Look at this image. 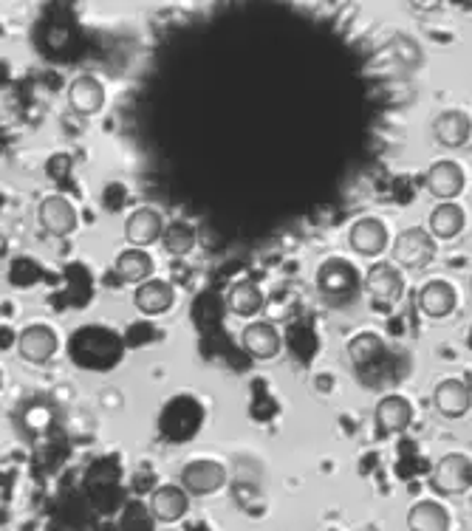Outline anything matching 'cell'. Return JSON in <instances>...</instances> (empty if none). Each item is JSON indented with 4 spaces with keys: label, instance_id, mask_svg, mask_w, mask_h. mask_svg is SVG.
Returning <instances> with one entry per match:
<instances>
[{
    "label": "cell",
    "instance_id": "cell-1",
    "mask_svg": "<svg viewBox=\"0 0 472 531\" xmlns=\"http://www.w3.org/2000/svg\"><path fill=\"white\" fill-rule=\"evenodd\" d=\"M317 291L331 306H348L362 289L359 269L345 258H328L317 269Z\"/></svg>",
    "mask_w": 472,
    "mask_h": 531
},
{
    "label": "cell",
    "instance_id": "cell-2",
    "mask_svg": "<svg viewBox=\"0 0 472 531\" xmlns=\"http://www.w3.org/2000/svg\"><path fill=\"white\" fill-rule=\"evenodd\" d=\"M393 266L407 272H422L436 260V238L424 226H410L396 235L391 246Z\"/></svg>",
    "mask_w": 472,
    "mask_h": 531
},
{
    "label": "cell",
    "instance_id": "cell-3",
    "mask_svg": "<svg viewBox=\"0 0 472 531\" xmlns=\"http://www.w3.org/2000/svg\"><path fill=\"white\" fill-rule=\"evenodd\" d=\"M430 486L444 495V498H456V495H467L472 489V458L464 452H450L439 458V464L433 467L430 475Z\"/></svg>",
    "mask_w": 472,
    "mask_h": 531
},
{
    "label": "cell",
    "instance_id": "cell-4",
    "mask_svg": "<svg viewBox=\"0 0 472 531\" xmlns=\"http://www.w3.org/2000/svg\"><path fill=\"white\" fill-rule=\"evenodd\" d=\"M365 291L374 300V306H396L402 300V291H405V274L393 263H374L365 274Z\"/></svg>",
    "mask_w": 472,
    "mask_h": 531
},
{
    "label": "cell",
    "instance_id": "cell-5",
    "mask_svg": "<svg viewBox=\"0 0 472 531\" xmlns=\"http://www.w3.org/2000/svg\"><path fill=\"white\" fill-rule=\"evenodd\" d=\"M37 224L51 238H68L80 224V215L66 195H46L37 207Z\"/></svg>",
    "mask_w": 472,
    "mask_h": 531
},
{
    "label": "cell",
    "instance_id": "cell-6",
    "mask_svg": "<svg viewBox=\"0 0 472 531\" xmlns=\"http://www.w3.org/2000/svg\"><path fill=\"white\" fill-rule=\"evenodd\" d=\"M227 483V469L218 461H210V458H198V461H190L187 467L181 469V489L187 495H215L218 489H224Z\"/></svg>",
    "mask_w": 472,
    "mask_h": 531
},
{
    "label": "cell",
    "instance_id": "cell-7",
    "mask_svg": "<svg viewBox=\"0 0 472 531\" xmlns=\"http://www.w3.org/2000/svg\"><path fill=\"white\" fill-rule=\"evenodd\" d=\"M348 246L362 258H379L391 246V232H388L385 221H379L374 215H365V218H359L351 226Z\"/></svg>",
    "mask_w": 472,
    "mask_h": 531
},
{
    "label": "cell",
    "instance_id": "cell-8",
    "mask_svg": "<svg viewBox=\"0 0 472 531\" xmlns=\"http://www.w3.org/2000/svg\"><path fill=\"white\" fill-rule=\"evenodd\" d=\"M458 306L456 289L447 280H427L416 291V308L427 320H447Z\"/></svg>",
    "mask_w": 472,
    "mask_h": 531
},
{
    "label": "cell",
    "instance_id": "cell-9",
    "mask_svg": "<svg viewBox=\"0 0 472 531\" xmlns=\"http://www.w3.org/2000/svg\"><path fill=\"white\" fill-rule=\"evenodd\" d=\"M57 348H60V342H57V334L51 331L49 325H29L17 334V354L32 365L51 362Z\"/></svg>",
    "mask_w": 472,
    "mask_h": 531
},
{
    "label": "cell",
    "instance_id": "cell-10",
    "mask_svg": "<svg viewBox=\"0 0 472 531\" xmlns=\"http://www.w3.org/2000/svg\"><path fill=\"white\" fill-rule=\"evenodd\" d=\"M464 181H467V178H464L461 164L450 159H441L436 161V164H430V170L424 173V187H427V193L433 195V198H439L441 204L458 198L461 190H464Z\"/></svg>",
    "mask_w": 472,
    "mask_h": 531
},
{
    "label": "cell",
    "instance_id": "cell-11",
    "mask_svg": "<svg viewBox=\"0 0 472 531\" xmlns=\"http://www.w3.org/2000/svg\"><path fill=\"white\" fill-rule=\"evenodd\" d=\"M241 348H244L252 359L269 362V359H275V356L280 354L283 337H280L277 325H272V322L266 320L249 322L244 331H241Z\"/></svg>",
    "mask_w": 472,
    "mask_h": 531
},
{
    "label": "cell",
    "instance_id": "cell-12",
    "mask_svg": "<svg viewBox=\"0 0 472 531\" xmlns=\"http://www.w3.org/2000/svg\"><path fill=\"white\" fill-rule=\"evenodd\" d=\"M433 404L444 419H464L472 407V385L464 379H441L433 390Z\"/></svg>",
    "mask_w": 472,
    "mask_h": 531
},
{
    "label": "cell",
    "instance_id": "cell-13",
    "mask_svg": "<svg viewBox=\"0 0 472 531\" xmlns=\"http://www.w3.org/2000/svg\"><path fill=\"white\" fill-rule=\"evenodd\" d=\"M147 509H150V517L159 520V523H179L190 509V495L181 486L164 483V486L150 492Z\"/></svg>",
    "mask_w": 472,
    "mask_h": 531
},
{
    "label": "cell",
    "instance_id": "cell-14",
    "mask_svg": "<svg viewBox=\"0 0 472 531\" xmlns=\"http://www.w3.org/2000/svg\"><path fill=\"white\" fill-rule=\"evenodd\" d=\"M433 139L447 150H458L470 142L472 136V116L467 111H441L433 119Z\"/></svg>",
    "mask_w": 472,
    "mask_h": 531
},
{
    "label": "cell",
    "instance_id": "cell-15",
    "mask_svg": "<svg viewBox=\"0 0 472 531\" xmlns=\"http://www.w3.org/2000/svg\"><path fill=\"white\" fill-rule=\"evenodd\" d=\"M164 218L162 212L153 210V207H142V210H133L125 221V238L131 243L133 249H142L147 243H156L162 238L164 232Z\"/></svg>",
    "mask_w": 472,
    "mask_h": 531
},
{
    "label": "cell",
    "instance_id": "cell-16",
    "mask_svg": "<svg viewBox=\"0 0 472 531\" xmlns=\"http://www.w3.org/2000/svg\"><path fill=\"white\" fill-rule=\"evenodd\" d=\"M374 421L382 433H405L410 421H413V404L405 396H399V393L382 396L376 402Z\"/></svg>",
    "mask_w": 472,
    "mask_h": 531
},
{
    "label": "cell",
    "instance_id": "cell-17",
    "mask_svg": "<svg viewBox=\"0 0 472 531\" xmlns=\"http://www.w3.org/2000/svg\"><path fill=\"white\" fill-rule=\"evenodd\" d=\"M68 102L80 116H97L102 111V105H105V88H102V82L97 77L82 74V77H77L68 85Z\"/></svg>",
    "mask_w": 472,
    "mask_h": 531
},
{
    "label": "cell",
    "instance_id": "cell-18",
    "mask_svg": "<svg viewBox=\"0 0 472 531\" xmlns=\"http://www.w3.org/2000/svg\"><path fill=\"white\" fill-rule=\"evenodd\" d=\"M173 300H176V291L167 280H147L142 286H136V294H133V306L145 317H159L164 311H170Z\"/></svg>",
    "mask_w": 472,
    "mask_h": 531
},
{
    "label": "cell",
    "instance_id": "cell-19",
    "mask_svg": "<svg viewBox=\"0 0 472 531\" xmlns=\"http://www.w3.org/2000/svg\"><path fill=\"white\" fill-rule=\"evenodd\" d=\"M464 226H467V215H464V210L458 207L456 201H444L427 218V232L436 241H453L464 232Z\"/></svg>",
    "mask_w": 472,
    "mask_h": 531
},
{
    "label": "cell",
    "instance_id": "cell-20",
    "mask_svg": "<svg viewBox=\"0 0 472 531\" xmlns=\"http://www.w3.org/2000/svg\"><path fill=\"white\" fill-rule=\"evenodd\" d=\"M410 531H450V512L439 500H419L407 509Z\"/></svg>",
    "mask_w": 472,
    "mask_h": 531
},
{
    "label": "cell",
    "instance_id": "cell-21",
    "mask_svg": "<svg viewBox=\"0 0 472 531\" xmlns=\"http://www.w3.org/2000/svg\"><path fill=\"white\" fill-rule=\"evenodd\" d=\"M114 272L116 277L122 280V283H131V286H142L150 280V274H153V258L147 255L145 249H125V252H119V258L114 263Z\"/></svg>",
    "mask_w": 472,
    "mask_h": 531
},
{
    "label": "cell",
    "instance_id": "cell-22",
    "mask_svg": "<svg viewBox=\"0 0 472 531\" xmlns=\"http://www.w3.org/2000/svg\"><path fill=\"white\" fill-rule=\"evenodd\" d=\"M385 354H388V345L376 331H359V334L348 339V359L357 368H368V365L379 362Z\"/></svg>",
    "mask_w": 472,
    "mask_h": 531
},
{
    "label": "cell",
    "instance_id": "cell-23",
    "mask_svg": "<svg viewBox=\"0 0 472 531\" xmlns=\"http://www.w3.org/2000/svg\"><path fill=\"white\" fill-rule=\"evenodd\" d=\"M227 306L238 317H255L263 308V291L255 280H238L227 294Z\"/></svg>",
    "mask_w": 472,
    "mask_h": 531
},
{
    "label": "cell",
    "instance_id": "cell-24",
    "mask_svg": "<svg viewBox=\"0 0 472 531\" xmlns=\"http://www.w3.org/2000/svg\"><path fill=\"white\" fill-rule=\"evenodd\" d=\"M162 243L167 249V255L173 258H187L196 246V229L187 224V221H173V224L164 226Z\"/></svg>",
    "mask_w": 472,
    "mask_h": 531
},
{
    "label": "cell",
    "instance_id": "cell-25",
    "mask_svg": "<svg viewBox=\"0 0 472 531\" xmlns=\"http://www.w3.org/2000/svg\"><path fill=\"white\" fill-rule=\"evenodd\" d=\"M470 297H472V277H470Z\"/></svg>",
    "mask_w": 472,
    "mask_h": 531
}]
</instances>
